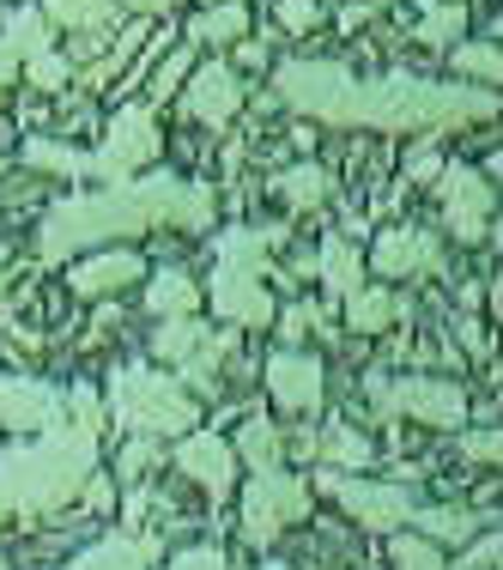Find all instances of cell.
Segmentation results:
<instances>
[{"mask_svg":"<svg viewBox=\"0 0 503 570\" xmlns=\"http://www.w3.org/2000/svg\"><path fill=\"white\" fill-rule=\"evenodd\" d=\"M279 104L297 116L339 121V128H467L497 116V91L485 86H437L418 73L358 79L339 61H279L274 67Z\"/></svg>","mask_w":503,"mask_h":570,"instance_id":"6da1fadb","label":"cell"},{"mask_svg":"<svg viewBox=\"0 0 503 570\" xmlns=\"http://www.w3.org/2000/svg\"><path fill=\"white\" fill-rule=\"evenodd\" d=\"M213 213H219V200H213L207 183L152 170V176H128L116 188H98V195L56 200V213L37 230V249H43V262H73V255L103 249L110 237H134V230H158V225L207 230Z\"/></svg>","mask_w":503,"mask_h":570,"instance_id":"7a4b0ae2","label":"cell"},{"mask_svg":"<svg viewBox=\"0 0 503 570\" xmlns=\"http://www.w3.org/2000/svg\"><path fill=\"white\" fill-rule=\"evenodd\" d=\"M98 431H103L98 389L79 383L67 395V419L43 431V443L0 455V515H43L86 492L91 468H98Z\"/></svg>","mask_w":503,"mask_h":570,"instance_id":"3957f363","label":"cell"},{"mask_svg":"<svg viewBox=\"0 0 503 570\" xmlns=\"http://www.w3.org/2000/svg\"><path fill=\"white\" fill-rule=\"evenodd\" d=\"M279 230H225L219 237V267H213V309L237 328H267L279 316L274 297L262 292V274H267V249H274Z\"/></svg>","mask_w":503,"mask_h":570,"instance_id":"277c9868","label":"cell"},{"mask_svg":"<svg viewBox=\"0 0 503 570\" xmlns=\"http://www.w3.org/2000/svg\"><path fill=\"white\" fill-rule=\"evenodd\" d=\"M110 413H116L121 431H134V438H170V431L195 425L200 406L176 389V376L128 364V371H116V383H110Z\"/></svg>","mask_w":503,"mask_h":570,"instance_id":"5b68a950","label":"cell"},{"mask_svg":"<svg viewBox=\"0 0 503 570\" xmlns=\"http://www.w3.org/2000/svg\"><path fill=\"white\" fill-rule=\"evenodd\" d=\"M371 401L383 419H418V425H443L455 431L461 419H467V395H461L455 383H443V376H401V383H388V376H371Z\"/></svg>","mask_w":503,"mask_h":570,"instance_id":"8992f818","label":"cell"},{"mask_svg":"<svg viewBox=\"0 0 503 570\" xmlns=\"http://www.w3.org/2000/svg\"><path fill=\"white\" fill-rule=\"evenodd\" d=\"M152 153H158L152 104H128V110H116L103 146L91 153V176H103V188H116V183H128V176H140V165H152Z\"/></svg>","mask_w":503,"mask_h":570,"instance_id":"52a82bcc","label":"cell"},{"mask_svg":"<svg viewBox=\"0 0 503 570\" xmlns=\"http://www.w3.org/2000/svg\"><path fill=\"white\" fill-rule=\"evenodd\" d=\"M304 510H309L304 480H292L279 468H262L249 480V498H243V534H249V547H274L285 522H304Z\"/></svg>","mask_w":503,"mask_h":570,"instance_id":"ba28073f","label":"cell"},{"mask_svg":"<svg viewBox=\"0 0 503 570\" xmlns=\"http://www.w3.org/2000/svg\"><path fill=\"white\" fill-rule=\"evenodd\" d=\"M322 492H334L339 504L358 515L364 528H383V534H394V528H406V522L418 515L413 485H376V480H346V473H322Z\"/></svg>","mask_w":503,"mask_h":570,"instance_id":"9c48e42d","label":"cell"},{"mask_svg":"<svg viewBox=\"0 0 503 570\" xmlns=\"http://www.w3.org/2000/svg\"><path fill=\"white\" fill-rule=\"evenodd\" d=\"M437 195H443V219L461 243H485L492 237V183L467 165H443L437 176Z\"/></svg>","mask_w":503,"mask_h":570,"instance_id":"30bf717a","label":"cell"},{"mask_svg":"<svg viewBox=\"0 0 503 570\" xmlns=\"http://www.w3.org/2000/svg\"><path fill=\"white\" fill-rule=\"evenodd\" d=\"M67 419V395L37 376H0V425L7 431H49Z\"/></svg>","mask_w":503,"mask_h":570,"instance_id":"8fae6325","label":"cell"},{"mask_svg":"<svg viewBox=\"0 0 503 570\" xmlns=\"http://www.w3.org/2000/svg\"><path fill=\"white\" fill-rule=\"evenodd\" d=\"M183 104H188V116H195V121L225 128V121L237 116V104H243V73H237L230 61L195 67V73L183 79Z\"/></svg>","mask_w":503,"mask_h":570,"instance_id":"7c38bea8","label":"cell"},{"mask_svg":"<svg viewBox=\"0 0 503 570\" xmlns=\"http://www.w3.org/2000/svg\"><path fill=\"white\" fill-rule=\"evenodd\" d=\"M267 389H274V401L285 413H316L322 406V358H309V352H279V358L267 364Z\"/></svg>","mask_w":503,"mask_h":570,"instance_id":"4fadbf2b","label":"cell"},{"mask_svg":"<svg viewBox=\"0 0 503 570\" xmlns=\"http://www.w3.org/2000/svg\"><path fill=\"white\" fill-rule=\"evenodd\" d=\"M431 267H443V249L431 230H383V243H376V274L383 279H413V274H431Z\"/></svg>","mask_w":503,"mask_h":570,"instance_id":"5bb4252c","label":"cell"},{"mask_svg":"<svg viewBox=\"0 0 503 570\" xmlns=\"http://www.w3.org/2000/svg\"><path fill=\"white\" fill-rule=\"evenodd\" d=\"M176 468H183L207 498H230V473H237V461H230V443L207 438V431H200V438H183V450H176Z\"/></svg>","mask_w":503,"mask_h":570,"instance_id":"9a60e30c","label":"cell"},{"mask_svg":"<svg viewBox=\"0 0 503 570\" xmlns=\"http://www.w3.org/2000/svg\"><path fill=\"white\" fill-rule=\"evenodd\" d=\"M146 279V262L134 249H103V255H86V262L73 267V292L79 297H116L121 285Z\"/></svg>","mask_w":503,"mask_h":570,"instance_id":"2e32d148","label":"cell"},{"mask_svg":"<svg viewBox=\"0 0 503 570\" xmlns=\"http://www.w3.org/2000/svg\"><path fill=\"white\" fill-rule=\"evenodd\" d=\"M158 559V540L152 534H110L98 547H86L67 570H146Z\"/></svg>","mask_w":503,"mask_h":570,"instance_id":"e0dca14e","label":"cell"},{"mask_svg":"<svg viewBox=\"0 0 503 570\" xmlns=\"http://www.w3.org/2000/svg\"><path fill=\"white\" fill-rule=\"evenodd\" d=\"M316 279L328 285V297H352L364 285V262L358 249H352V237H328L316 255Z\"/></svg>","mask_w":503,"mask_h":570,"instance_id":"ac0fdd59","label":"cell"},{"mask_svg":"<svg viewBox=\"0 0 503 570\" xmlns=\"http://www.w3.org/2000/svg\"><path fill=\"white\" fill-rule=\"evenodd\" d=\"M243 37H249V7H237V0H219L188 24V43H213V49L243 43Z\"/></svg>","mask_w":503,"mask_h":570,"instance_id":"d6986e66","label":"cell"},{"mask_svg":"<svg viewBox=\"0 0 503 570\" xmlns=\"http://www.w3.org/2000/svg\"><path fill=\"white\" fill-rule=\"evenodd\" d=\"M401 297L394 292H376V285H358V292L346 297V328H358V334H383L394 328V316H401Z\"/></svg>","mask_w":503,"mask_h":570,"instance_id":"ffe728a7","label":"cell"},{"mask_svg":"<svg viewBox=\"0 0 503 570\" xmlns=\"http://www.w3.org/2000/svg\"><path fill=\"white\" fill-rule=\"evenodd\" d=\"M146 309L152 316H165V322H176V316H195L200 309V285L188 279V274H152V292H146Z\"/></svg>","mask_w":503,"mask_h":570,"instance_id":"44dd1931","label":"cell"},{"mask_svg":"<svg viewBox=\"0 0 503 570\" xmlns=\"http://www.w3.org/2000/svg\"><path fill=\"white\" fill-rule=\"evenodd\" d=\"M461 31H467V7H455V0H431V7L418 12V24H413V37L425 49H455Z\"/></svg>","mask_w":503,"mask_h":570,"instance_id":"7402d4cb","label":"cell"},{"mask_svg":"<svg viewBox=\"0 0 503 570\" xmlns=\"http://www.w3.org/2000/svg\"><path fill=\"white\" fill-rule=\"evenodd\" d=\"M24 165H31V170H56V176H67V183H79V176H91V153H73V146H61V140L31 134V140H24Z\"/></svg>","mask_w":503,"mask_h":570,"instance_id":"603a6c76","label":"cell"},{"mask_svg":"<svg viewBox=\"0 0 503 570\" xmlns=\"http://www.w3.org/2000/svg\"><path fill=\"white\" fill-rule=\"evenodd\" d=\"M0 43L12 49V56H19V67L31 61V56H43L49 49V19L37 7H12L7 12V31H0Z\"/></svg>","mask_w":503,"mask_h":570,"instance_id":"cb8c5ba5","label":"cell"},{"mask_svg":"<svg viewBox=\"0 0 503 570\" xmlns=\"http://www.w3.org/2000/svg\"><path fill=\"white\" fill-rule=\"evenodd\" d=\"M43 19L73 24V31H110L116 24V0H43Z\"/></svg>","mask_w":503,"mask_h":570,"instance_id":"d4e9b609","label":"cell"},{"mask_svg":"<svg viewBox=\"0 0 503 570\" xmlns=\"http://www.w3.org/2000/svg\"><path fill=\"white\" fill-rule=\"evenodd\" d=\"M316 455L334 461V473H339V468H371V461H376L371 438H358L352 425H328V431H322V438H316Z\"/></svg>","mask_w":503,"mask_h":570,"instance_id":"484cf974","label":"cell"},{"mask_svg":"<svg viewBox=\"0 0 503 570\" xmlns=\"http://www.w3.org/2000/svg\"><path fill=\"white\" fill-rule=\"evenodd\" d=\"M328 170L322 165H292V170H279V195H285V207H297V213H309V207H322L328 200Z\"/></svg>","mask_w":503,"mask_h":570,"instance_id":"4316f807","label":"cell"},{"mask_svg":"<svg viewBox=\"0 0 503 570\" xmlns=\"http://www.w3.org/2000/svg\"><path fill=\"white\" fill-rule=\"evenodd\" d=\"M200 341H207V328H200L195 316H176V322H165V328L152 334V352H158V358H170V364H183Z\"/></svg>","mask_w":503,"mask_h":570,"instance_id":"83f0119b","label":"cell"},{"mask_svg":"<svg viewBox=\"0 0 503 570\" xmlns=\"http://www.w3.org/2000/svg\"><path fill=\"white\" fill-rule=\"evenodd\" d=\"M455 73H461V79H480V86L492 91L497 73H503L497 43H455Z\"/></svg>","mask_w":503,"mask_h":570,"instance_id":"f1b7e54d","label":"cell"},{"mask_svg":"<svg viewBox=\"0 0 503 570\" xmlns=\"http://www.w3.org/2000/svg\"><path fill=\"white\" fill-rule=\"evenodd\" d=\"M413 522L425 528V540H431V547H443V540H473L480 515H467V510H418Z\"/></svg>","mask_w":503,"mask_h":570,"instance_id":"f546056e","label":"cell"},{"mask_svg":"<svg viewBox=\"0 0 503 570\" xmlns=\"http://www.w3.org/2000/svg\"><path fill=\"white\" fill-rule=\"evenodd\" d=\"M225 352H230V334H207V341H200V346L183 358V376H188V383H200V389H207L213 376H219Z\"/></svg>","mask_w":503,"mask_h":570,"instance_id":"4dcf8cb0","label":"cell"},{"mask_svg":"<svg viewBox=\"0 0 503 570\" xmlns=\"http://www.w3.org/2000/svg\"><path fill=\"white\" fill-rule=\"evenodd\" d=\"M279 450H285V438L267 425V419H249V425H243V455L255 461V473H262V468H279Z\"/></svg>","mask_w":503,"mask_h":570,"instance_id":"1f68e13d","label":"cell"},{"mask_svg":"<svg viewBox=\"0 0 503 570\" xmlns=\"http://www.w3.org/2000/svg\"><path fill=\"white\" fill-rule=\"evenodd\" d=\"M24 79H31L37 91H61L67 79H73V61L56 56V49H43V56H31V61H24Z\"/></svg>","mask_w":503,"mask_h":570,"instance_id":"d6a6232c","label":"cell"},{"mask_svg":"<svg viewBox=\"0 0 503 570\" xmlns=\"http://www.w3.org/2000/svg\"><path fill=\"white\" fill-rule=\"evenodd\" d=\"M279 334H285V341H304V334H334V316H328V309H316V304H292L279 316Z\"/></svg>","mask_w":503,"mask_h":570,"instance_id":"836d02e7","label":"cell"},{"mask_svg":"<svg viewBox=\"0 0 503 570\" xmlns=\"http://www.w3.org/2000/svg\"><path fill=\"white\" fill-rule=\"evenodd\" d=\"M188 73H195V56H188V49H170L165 67H158V79H152V110H158L165 98H176V91H183Z\"/></svg>","mask_w":503,"mask_h":570,"instance_id":"e575fe53","label":"cell"},{"mask_svg":"<svg viewBox=\"0 0 503 570\" xmlns=\"http://www.w3.org/2000/svg\"><path fill=\"white\" fill-rule=\"evenodd\" d=\"M394 564H401V570H448L443 552L431 547V540H418V534H401V540H394Z\"/></svg>","mask_w":503,"mask_h":570,"instance_id":"d590c367","label":"cell"},{"mask_svg":"<svg viewBox=\"0 0 503 570\" xmlns=\"http://www.w3.org/2000/svg\"><path fill=\"white\" fill-rule=\"evenodd\" d=\"M158 461V438H134L121 450V480H146V468Z\"/></svg>","mask_w":503,"mask_h":570,"instance_id":"8d00e7d4","label":"cell"},{"mask_svg":"<svg viewBox=\"0 0 503 570\" xmlns=\"http://www.w3.org/2000/svg\"><path fill=\"white\" fill-rule=\"evenodd\" d=\"M279 24L304 37V31H316V24H322V7H316V0H279Z\"/></svg>","mask_w":503,"mask_h":570,"instance_id":"74e56055","label":"cell"},{"mask_svg":"<svg viewBox=\"0 0 503 570\" xmlns=\"http://www.w3.org/2000/svg\"><path fill=\"white\" fill-rule=\"evenodd\" d=\"M406 176H413V183H437V176H443V153H437V146H413V153H406Z\"/></svg>","mask_w":503,"mask_h":570,"instance_id":"f35d334b","label":"cell"},{"mask_svg":"<svg viewBox=\"0 0 503 570\" xmlns=\"http://www.w3.org/2000/svg\"><path fill=\"white\" fill-rule=\"evenodd\" d=\"M461 455H467V461H492V468H497L503 438H497V431H467V438H461Z\"/></svg>","mask_w":503,"mask_h":570,"instance_id":"ab89813d","label":"cell"},{"mask_svg":"<svg viewBox=\"0 0 503 570\" xmlns=\"http://www.w3.org/2000/svg\"><path fill=\"white\" fill-rule=\"evenodd\" d=\"M497 552H503V540H497V528H492L485 540H473V547H467V559H461L455 570H492V564H497Z\"/></svg>","mask_w":503,"mask_h":570,"instance_id":"60d3db41","label":"cell"},{"mask_svg":"<svg viewBox=\"0 0 503 570\" xmlns=\"http://www.w3.org/2000/svg\"><path fill=\"white\" fill-rule=\"evenodd\" d=\"M170 570H225V552L219 547H195V552H176Z\"/></svg>","mask_w":503,"mask_h":570,"instance_id":"b9f144b4","label":"cell"},{"mask_svg":"<svg viewBox=\"0 0 503 570\" xmlns=\"http://www.w3.org/2000/svg\"><path fill=\"white\" fill-rule=\"evenodd\" d=\"M134 49H140V31H128V37H121V43H116V56H110V61H98V67H91V86H103V79H116V67L128 61Z\"/></svg>","mask_w":503,"mask_h":570,"instance_id":"7bdbcfd3","label":"cell"},{"mask_svg":"<svg viewBox=\"0 0 503 570\" xmlns=\"http://www.w3.org/2000/svg\"><path fill=\"white\" fill-rule=\"evenodd\" d=\"M12 79H19V56H12V49H7V43H0V91H7V86H12Z\"/></svg>","mask_w":503,"mask_h":570,"instance_id":"ee69618b","label":"cell"},{"mask_svg":"<svg viewBox=\"0 0 503 570\" xmlns=\"http://www.w3.org/2000/svg\"><path fill=\"white\" fill-rule=\"evenodd\" d=\"M461 341H467L473 358H485V334H480V322H461Z\"/></svg>","mask_w":503,"mask_h":570,"instance_id":"f6af8a7d","label":"cell"},{"mask_svg":"<svg viewBox=\"0 0 503 570\" xmlns=\"http://www.w3.org/2000/svg\"><path fill=\"white\" fill-rule=\"evenodd\" d=\"M86 498H91V504H98V510H110V480H86Z\"/></svg>","mask_w":503,"mask_h":570,"instance_id":"bcb514c9","label":"cell"},{"mask_svg":"<svg viewBox=\"0 0 503 570\" xmlns=\"http://www.w3.org/2000/svg\"><path fill=\"white\" fill-rule=\"evenodd\" d=\"M237 61H243V67H262V61H267V49H262V43H249V37H243V49H237Z\"/></svg>","mask_w":503,"mask_h":570,"instance_id":"7dc6e473","label":"cell"},{"mask_svg":"<svg viewBox=\"0 0 503 570\" xmlns=\"http://www.w3.org/2000/svg\"><path fill=\"white\" fill-rule=\"evenodd\" d=\"M121 7H134V12H170L176 0H121Z\"/></svg>","mask_w":503,"mask_h":570,"instance_id":"c3c4849f","label":"cell"},{"mask_svg":"<svg viewBox=\"0 0 503 570\" xmlns=\"http://www.w3.org/2000/svg\"><path fill=\"white\" fill-rule=\"evenodd\" d=\"M0 285H7V243H0Z\"/></svg>","mask_w":503,"mask_h":570,"instance_id":"681fc988","label":"cell"},{"mask_svg":"<svg viewBox=\"0 0 503 570\" xmlns=\"http://www.w3.org/2000/svg\"><path fill=\"white\" fill-rule=\"evenodd\" d=\"M267 570H292V564H267Z\"/></svg>","mask_w":503,"mask_h":570,"instance_id":"f907efd6","label":"cell"}]
</instances>
